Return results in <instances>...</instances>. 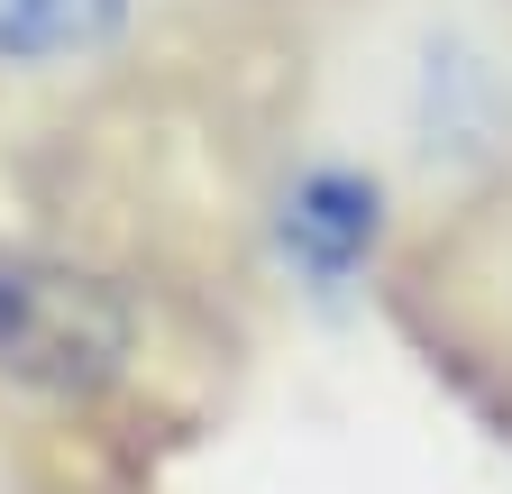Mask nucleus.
<instances>
[{"instance_id": "obj_1", "label": "nucleus", "mask_w": 512, "mask_h": 494, "mask_svg": "<svg viewBox=\"0 0 512 494\" xmlns=\"http://www.w3.org/2000/svg\"><path fill=\"white\" fill-rule=\"evenodd\" d=\"M330 129L412 193L512 174V0H366L330 46Z\"/></svg>"}, {"instance_id": "obj_2", "label": "nucleus", "mask_w": 512, "mask_h": 494, "mask_svg": "<svg viewBox=\"0 0 512 494\" xmlns=\"http://www.w3.org/2000/svg\"><path fill=\"white\" fill-rule=\"evenodd\" d=\"M403 229V183L384 174L357 138H339L330 119L302 129L266 193H256V238H266V266L293 302L311 312H348V302L384 275V247Z\"/></svg>"}, {"instance_id": "obj_3", "label": "nucleus", "mask_w": 512, "mask_h": 494, "mask_svg": "<svg viewBox=\"0 0 512 494\" xmlns=\"http://www.w3.org/2000/svg\"><path fill=\"white\" fill-rule=\"evenodd\" d=\"M128 357H138V312L119 284L37 257V247H0V385L92 403L128 376Z\"/></svg>"}, {"instance_id": "obj_4", "label": "nucleus", "mask_w": 512, "mask_h": 494, "mask_svg": "<svg viewBox=\"0 0 512 494\" xmlns=\"http://www.w3.org/2000/svg\"><path fill=\"white\" fill-rule=\"evenodd\" d=\"M174 0H0V92H92L138 65Z\"/></svg>"}]
</instances>
